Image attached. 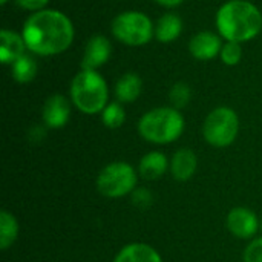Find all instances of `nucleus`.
I'll use <instances>...</instances> for the list:
<instances>
[{
	"label": "nucleus",
	"instance_id": "nucleus-10",
	"mask_svg": "<svg viewBox=\"0 0 262 262\" xmlns=\"http://www.w3.org/2000/svg\"><path fill=\"white\" fill-rule=\"evenodd\" d=\"M111 54H112V46H111L109 38L101 34L92 35L84 46V52L81 58V69L97 71L98 68L107 63Z\"/></svg>",
	"mask_w": 262,
	"mask_h": 262
},
{
	"label": "nucleus",
	"instance_id": "nucleus-28",
	"mask_svg": "<svg viewBox=\"0 0 262 262\" xmlns=\"http://www.w3.org/2000/svg\"><path fill=\"white\" fill-rule=\"evenodd\" d=\"M261 230H262V221H261Z\"/></svg>",
	"mask_w": 262,
	"mask_h": 262
},
{
	"label": "nucleus",
	"instance_id": "nucleus-7",
	"mask_svg": "<svg viewBox=\"0 0 262 262\" xmlns=\"http://www.w3.org/2000/svg\"><path fill=\"white\" fill-rule=\"evenodd\" d=\"M137 186L135 169L124 163L115 161L107 164L97 178V189L101 195L107 198H120L132 193Z\"/></svg>",
	"mask_w": 262,
	"mask_h": 262
},
{
	"label": "nucleus",
	"instance_id": "nucleus-3",
	"mask_svg": "<svg viewBox=\"0 0 262 262\" xmlns=\"http://www.w3.org/2000/svg\"><path fill=\"white\" fill-rule=\"evenodd\" d=\"M184 124V117L178 109L164 106L146 112L138 121V132L149 143L169 144L183 135Z\"/></svg>",
	"mask_w": 262,
	"mask_h": 262
},
{
	"label": "nucleus",
	"instance_id": "nucleus-16",
	"mask_svg": "<svg viewBox=\"0 0 262 262\" xmlns=\"http://www.w3.org/2000/svg\"><path fill=\"white\" fill-rule=\"evenodd\" d=\"M143 91V81L138 74L126 72L121 75L115 84V97L120 103H132L135 101Z\"/></svg>",
	"mask_w": 262,
	"mask_h": 262
},
{
	"label": "nucleus",
	"instance_id": "nucleus-14",
	"mask_svg": "<svg viewBox=\"0 0 262 262\" xmlns=\"http://www.w3.org/2000/svg\"><path fill=\"white\" fill-rule=\"evenodd\" d=\"M114 262H163V259L154 247L141 243H134L123 247L115 256Z\"/></svg>",
	"mask_w": 262,
	"mask_h": 262
},
{
	"label": "nucleus",
	"instance_id": "nucleus-1",
	"mask_svg": "<svg viewBox=\"0 0 262 262\" xmlns=\"http://www.w3.org/2000/svg\"><path fill=\"white\" fill-rule=\"evenodd\" d=\"M21 35L28 51L35 55H57L69 49L75 29L71 18L57 9H41L32 12L21 28Z\"/></svg>",
	"mask_w": 262,
	"mask_h": 262
},
{
	"label": "nucleus",
	"instance_id": "nucleus-6",
	"mask_svg": "<svg viewBox=\"0 0 262 262\" xmlns=\"http://www.w3.org/2000/svg\"><path fill=\"white\" fill-rule=\"evenodd\" d=\"M239 118L232 107L221 106L213 109L203 124L204 140L215 147L230 146L238 135Z\"/></svg>",
	"mask_w": 262,
	"mask_h": 262
},
{
	"label": "nucleus",
	"instance_id": "nucleus-23",
	"mask_svg": "<svg viewBox=\"0 0 262 262\" xmlns=\"http://www.w3.org/2000/svg\"><path fill=\"white\" fill-rule=\"evenodd\" d=\"M244 262H262V238L253 239L244 252Z\"/></svg>",
	"mask_w": 262,
	"mask_h": 262
},
{
	"label": "nucleus",
	"instance_id": "nucleus-25",
	"mask_svg": "<svg viewBox=\"0 0 262 262\" xmlns=\"http://www.w3.org/2000/svg\"><path fill=\"white\" fill-rule=\"evenodd\" d=\"M48 3H49V0H17V5L20 8H23L26 11H32V12L46 9Z\"/></svg>",
	"mask_w": 262,
	"mask_h": 262
},
{
	"label": "nucleus",
	"instance_id": "nucleus-12",
	"mask_svg": "<svg viewBox=\"0 0 262 262\" xmlns=\"http://www.w3.org/2000/svg\"><path fill=\"white\" fill-rule=\"evenodd\" d=\"M26 49L21 34L11 29L0 31V61L3 64H12L17 58L26 54Z\"/></svg>",
	"mask_w": 262,
	"mask_h": 262
},
{
	"label": "nucleus",
	"instance_id": "nucleus-15",
	"mask_svg": "<svg viewBox=\"0 0 262 262\" xmlns=\"http://www.w3.org/2000/svg\"><path fill=\"white\" fill-rule=\"evenodd\" d=\"M183 32V20L173 12L163 14L155 25V38L161 43L175 41Z\"/></svg>",
	"mask_w": 262,
	"mask_h": 262
},
{
	"label": "nucleus",
	"instance_id": "nucleus-9",
	"mask_svg": "<svg viewBox=\"0 0 262 262\" xmlns=\"http://www.w3.org/2000/svg\"><path fill=\"white\" fill-rule=\"evenodd\" d=\"M261 227L256 213L246 207L232 209L227 216V229L232 235L241 239H249L256 235L258 229Z\"/></svg>",
	"mask_w": 262,
	"mask_h": 262
},
{
	"label": "nucleus",
	"instance_id": "nucleus-18",
	"mask_svg": "<svg viewBox=\"0 0 262 262\" xmlns=\"http://www.w3.org/2000/svg\"><path fill=\"white\" fill-rule=\"evenodd\" d=\"M11 74L17 83H29L37 75V61L34 60L32 55L23 54L11 64Z\"/></svg>",
	"mask_w": 262,
	"mask_h": 262
},
{
	"label": "nucleus",
	"instance_id": "nucleus-22",
	"mask_svg": "<svg viewBox=\"0 0 262 262\" xmlns=\"http://www.w3.org/2000/svg\"><path fill=\"white\" fill-rule=\"evenodd\" d=\"M221 61L227 66H236L243 58V46L238 41H226L221 49Z\"/></svg>",
	"mask_w": 262,
	"mask_h": 262
},
{
	"label": "nucleus",
	"instance_id": "nucleus-5",
	"mask_svg": "<svg viewBox=\"0 0 262 262\" xmlns=\"http://www.w3.org/2000/svg\"><path fill=\"white\" fill-rule=\"evenodd\" d=\"M111 32L126 46H144L155 37V26L144 12L124 11L112 20Z\"/></svg>",
	"mask_w": 262,
	"mask_h": 262
},
{
	"label": "nucleus",
	"instance_id": "nucleus-11",
	"mask_svg": "<svg viewBox=\"0 0 262 262\" xmlns=\"http://www.w3.org/2000/svg\"><path fill=\"white\" fill-rule=\"evenodd\" d=\"M43 123L49 129H60L66 126L71 117V103L61 94L51 95L43 106Z\"/></svg>",
	"mask_w": 262,
	"mask_h": 262
},
{
	"label": "nucleus",
	"instance_id": "nucleus-21",
	"mask_svg": "<svg viewBox=\"0 0 262 262\" xmlns=\"http://www.w3.org/2000/svg\"><path fill=\"white\" fill-rule=\"evenodd\" d=\"M190 98H192V91H190V88H189L187 83L178 81V83H175L170 88L169 100L172 103V107H175V109L180 111V109H183V107H186L189 104Z\"/></svg>",
	"mask_w": 262,
	"mask_h": 262
},
{
	"label": "nucleus",
	"instance_id": "nucleus-19",
	"mask_svg": "<svg viewBox=\"0 0 262 262\" xmlns=\"http://www.w3.org/2000/svg\"><path fill=\"white\" fill-rule=\"evenodd\" d=\"M18 235V224L12 213L2 210L0 212V249L6 250L14 244Z\"/></svg>",
	"mask_w": 262,
	"mask_h": 262
},
{
	"label": "nucleus",
	"instance_id": "nucleus-2",
	"mask_svg": "<svg viewBox=\"0 0 262 262\" xmlns=\"http://www.w3.org/2000/svg\"><path fill=\"white\" fill-rule=\"evenodd\" d=\"M218 34L226 41H250L259 35L262 29V14L252 2L229 0L215 17Z\"/></svg>",
	"mask_w": 262,
	"mask_h": 262
},
{
	"label": "nucleus",
	"instance_id": "nucleus-17",
	"mask_svg": "<svg viewBox=\"0 0 262 262\" xmlns=\"http://www.w3.org/2000/svg\"><path fill=\"white\" fill-rule=\"evenodd\" d=\"M169 167L167 157L163 152H149L146 154L138 166L140 175L144 180H158L161 178Z\"/></svg>",
	"mask_w": 262,
	"mask_h": 262
},
{
	"label": "nucleus",
	"instance_id": "nucleus-24",
	"mask_svg": "<svg viewBox=\"0 0 262 262\" xmlns=\"http://www.w3.org/2000/svg\"><path fill=\"white\" fill-rule=\"evenodd\" d=\"M132 201L135 206L141 207V209H146L152 204L154 198H152V193L146 189H135L132 192Z\"/></svg>",
	"mask_w": 262,
	"mask_h": 262
},
{
	"label": "nucleus",
	"instance_id": "nucleus-26",
	"mask_svg": "<svg viewBox=\"0 0 262 262\" xmlns=\"http://www.w3.org/2000/svg\"><path fill=\"white\" fill-rule=\"evenodd\" d=\"M154 2H157L158 5H161V6H164V8H177V6H180L184 0H154Z\"/></svg>",
	"mask_w": 262,
	"mask_h": 262
},
{
	"label": "nucleus",
	"instance_id": "nucleus-27",
	"mask_svg": "<svg viewBox=\"0 0 262 262\" xmlns=\"http://www.w3.org/2000/svg\"><path fill=\"white\" fill-rule=\"evenodd\" d=\"M8 3V0H0V5H6Z\"/></svg>",
	"mask_w": 262,
	"mask_h": 262
},
{
	"label": "nucleus",
	"instance_id": "nucleus-4",
	"mask_svg": "<svg viewBox=\"0 0 262 262\" xmlns=\"http://www.w3.org/2000/svg\"><path fill=\"white\" fill-rule=\"evenodd\" d=\"M69 94L74 106L88 115L103 112V109L109 104L107 83L94 69H81L72 78Z\"/></svg>",
	"mask_w": 262,
	"mask_h": 262
},
{
	"label": "nucleus",
	"instance_id": "nucleus-8",
	"mask_svg": "<svg viewBox=\"0 0 262 262\" xmlns=\"http://www.w3.org/2000/svg\"><path fill=\"white\" fill-rule=\"evenodd\" d=\"M223 37L218 32L201 31L195 34L189 41V52L195 60L209 61L221 54Z\"/></svg>",
	"mask_w": 262,
	"mask_h": 262
},
{
	"label": "nucleus",
	"instance_id": "nucleus-20",
	"mask_svg": "<svg viewBox=\"0 0 262 262\" xmlns=\"http://www.w3.org/2000/svg\"><path fill=\"white\" fill-rule=\"evenodd\" d=\"M101 120H103V124L109 129H118L120 126H123L126 120V112L121 103L120 101L109 103L101 112Z\"/></svg>",
	"mask_w": 262,
	"mask_h": 262
},
{
	"label": "nucleus",
	"instance_id": "nucleus-13",
	"mask_svg": "<svg viewBox=\"0 0 262 262\" xmlns=\"http://www.w3.org/2000/svg\"><path fill=\"white\" fill-rule=\"evenodd\" d=\"M196 155L190 149H180L175 152L170 164V170L175 180L178 181H187L193 177L196 170Z\"/></svg>",
	"mask_w": 262,
	"mask_h": 262
}]
</instances>
